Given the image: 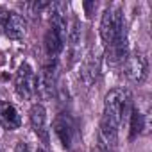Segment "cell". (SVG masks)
Listing matches in <instances>:
<instances>
[{
  "label": "cell",
  "mask_w": 152,
  "mask_h": 152,
  "mask_svg": "<svg viewBox=\"0 0 152 152\" xmlns=\"http://www.w3.org/2000/svg\"><path fill=\"white\" fill-rule=\"evenodd\" d=\"M52 129L57 136V140L61 141V145L72 152L75 147L79 145V131H77V125H75V120L66 115V113H59L56 118H54V124H52Z\"/></svg>",
  "instance_id": "3957f363"
},
{
  "label": "cell",
  "mask_w": 152,
  "mask_h": 152,
  "mask_svg": "<svg viewBox=\"0 0 152 152\" xmlns=\"http://www.w3.org/2000/svg\"><path fill=\"white\" fill-rule=\"evenodd\" d=\"M15 90L25 100L32 99L38 93V77H36V73L29 63L20 64V68L15 75Z\"/></svg>",
  "instance_id": "5b68a950"
},
{
  "label": "cell",
  "mask_w": 152,
  "mask_h": 152,
  "mask_svg": "<svg viewBox=\"0 0 152 152\" xmlns=\"http://www.w3.org/2000/svg\"><path fill=\"white\" fill-rule=\"evenodd\" d=\"M36 152H45V150H43V148H38V150H36Z\"/></svg>",
  "instance_id": "9a60e30c"
},
{
  "label": "cell",
  "mask_w": 152,
  "mask_h": 152,
  "mask_svg": "<svg viewBox=\"0 0 152 152\" xmlns=\"http://www.w3.org/2000/svg\"><path fill=\"white\" fill-rule=\"evenodd\" d=\"M68 54H70V63H75L81 59V48H83V25L77 18H73L70 29H68Z\"/></svg>",
  "instance_id": "9c48e42d"
},
{
  "label": "cell",
  "mask_w": 152,
  "mask_h": 152,
  "mask_svg": "<svg viewBox=\"0 0 152 152\" xmlns=\"http://www.w3.org/2000/svg\"><path fill=\"white\" fill-rule=\"evenodd\" d=\"M0 31L9 39H22L27 32V22L20 13L0 7Z\"/></svg>",
  "instance_id": "277c9868"
},
{
  "label": "cell",
  "mask_w": 152,
  "mask_h": 152,
  "mask_svg": "<svg viewBox=\"0 0 152 152\" xmlns=\"http://www.w3.org/2000/svg\"><path fill=\"white\" fill-rule=\"evenodd\" d=\"M124 72H125V77L134 83V84H141L147 79V73H148V63L145 59L143 54H129L125 63H124Z\"/></svg>",
  "instance_id": "8992f818"
},
{
  "label": "cell",
  "mask_w": 152,
  "mask_h": 152,
  "mask_svg": "<svg viewBox=\"0 0 152 152\" xmlns=\"http://www.w3.org/2000/svg\"><path fill=\"white\" fill-rule=\"evenodd\" d=\"M125 16L122 4H111L104 9L100 20V38L104 45H111L122 38H125Z\"/></svg>",
  "instance_id": "7a4b0ae2"
},
{
  "label": "cell",
  "mask_w": 152,
  "mask_h": 152,
  "mask_svg": "<svg viewBox=\"0 0 152 152\" xmlns=\"http://www.w3.org/2000/svg\"><path fill=\"white\" fill-rule=\"evenodd\" d=\"M132 107V97L125 88L111 90L104 99V113L100 120L99 131V145L102 147H115L118 141V131L122 124L127 122L129 113Z\"/></svg>",
  "instance_id": "6da1fadb"
},
{
  "label": "cell",
  "mask_w": 152,
  "mask_h": 152,
  "mask_svg": "<svg viewBox=\"0 0 152 152\" xmlns=\"http://www.w3.org/2000/svg\"><path fill=\"white\" fill-rule=\"evenodd\" d=\"M129 138L134 140L136 136H140L145 129V115L140 111V107L132 106L131 113H129Z\"/></svg>",
  "instance_id": "7c38bea8"
},
{
  "label": "cell",
  "mask_w": 152,
  "mask_h": 152,
  "mask_svg": "<svg viewBox=\"0 0 152 152\" xmlns=\"http://www.w3.org/2000/svg\"><path fill=\"white\" fill-rule=\"evenodd\" d=\"M0 125L9 131H15L22 125V116L18 109L9 102H0Z\"/></svg>",
  "instance_id": "8fae6325"
},
{
  "label": "cell",
  "mask_w": 152,
  "mask_h": 152,
  "mask_svg": "<svg viewBox=\"0 0 152 152\" xmlns=\"http://www.w3.org/2000/svg\"><path fill=\"white\" fill-rule=\"evenodd\" d=\"M57 70H59L57 59H48L41 68V75L38 79V88L48 97H52L56 93V88H57V77H59Z\"/></svg>",
  "instance_id": "ba28073f"
},
{
  "label": "cell",
  "mask_w": 152,
  "mask_h": 152,
  "mask_svg": "<svg viewBox=\"0 0 152 152\" xmlns=\"http://www.w3.org/2000/svg\"><path fill=\"white\" fill-rule=\"evenodd\" d=\"M100 75V56L91 52L81 63V79L86 86H93Z\"/></svg>",
  "instance_id": "30bf717a"
},
{
  "label": "cell",
  "mask_w": 152,
  "mask_h": 152,
  "mask_svg": "<svg viewBox=\"0 0 152 152\" xmlns=\"http://www.w3.org/2000/svg\"><path fill=\"white\" fill-rule=\"evenodd\" d=\"M99 152H116V148L115 147H102V145H99Z\"/></svg>",
  "instance_id": "5bb4252c"
},
{
  "label": "cell",
  "mask_w": 152,
  "mask_h": 152,
  "mask_svg": "<svg viewBox=\"0 0 152 152\" xmlns=\"http://www.w3.org/2000/svg\"><path fill=\"white\" fill-rule=\"evenodd\" d=\"M15 152H31V150H29V145H27L25 141H18V143H16Z\"/></svg>",
  "instance_id": "4fadbf2b"
},
{
  "label": "cell",
  "mask_w": 152,
  "mask_h": 152,
  "mask_svg": "<svg viewBox=\"0 0 152 152\" xmlns=\"http://www.w3.org/2000/svg\"><path fill=\"white\" fill-rule=\"evenodd\" d=\"M29 120H31V127H32L34 134L41 140V143L48 145L50 143V129H48V122H47V111L41 104H34L31 107Z\"/></svg>",
  "instance_id": "52a82bcc"
}]
</instances>
